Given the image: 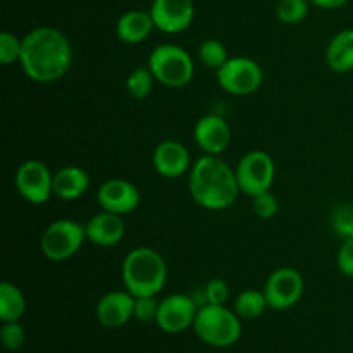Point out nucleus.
<instances>
[{
    "mask_svg": "<svg viewBox=\"0 0 353 353\" xmlns=\"http://www.w3.org/2000/svg\"><path fill=\"white\" fill-rule=\"evenodd\" d=\"M217 83L224 92L234 97H247L257 92L264 81L262 68L248 57L228 59L224 65L216 71Z\"/></svg>",
    "mask_w": 353,
    "mask_h": 353,
    "instance_id": "obj_8",
    "label": "nucleus"
},
{
    "mask_svg": "<svg viewBox=\"0 0 353 353\" xmlns=\"http://www.w3.org/2000/svg\"><path fill=\"white\" fill-rule=\"evenodd\" d=\"M21 48H23V38H17L9 31L0 33V62L3 65L19 62Z\"/></svg>",
    "mask_w": 353,
    "mask_h": 353,
    "instance_id": "obj_27",
    "label": "nucleus"
},
{
    "mask_svg": "<svg viewBox=\"0 0 353 353\" xmlns=\"http://www.w3.org/2000/svg\"><path fill=\"white\" fill-rule=\"evenodd\" d=\"M90 186V176L78 165H65L54 174V196L59 200L79 199Z\"/></svg>",
    "mask_w": 353,
    "mask_h": 353,
    "instance_id": "obj_18",
    "label": "nucleus"
},
{
    "mask_svg": "<svg viewBox=\"0 0 353 353\" xmlns=\"http://www.w3.org/2000/svg\"><path fill=\"white\" fill-rule=\"evenodd\" d=\"M196 312L199 309L192 296L176 293V295H169L162 300L155 323L164 333L178 334L193 326Z\"/></svg>",
    "mask_w": 353,
    "mask_h": 353,
    "instance_id": "obj_11",
    "label": "nucleus"
},
{
    "mask_svg": "<svg viewBox=\"0 0 353 353\" xmlns=\"http://www.w3.org/2000/svg\"><path fill=\"white\" fill-rule=\"evenodd\" d=\"M86 240V230L71 219H59L48 224L40 240L41 254L52 262H64L78 254Z\"/></svg>",
    "mask_w": 353,
    "mask_h": 353,
    "instance_id": "obj_6",
    "label": "nucleus"
},
{
    "mask_svg": "<svg viewBox=\"0 0 353 353\" xmlns=\"http://www.w3.org/2000/svg\"><path fill=\"white\" fill-rule=\"evenodd\" d=\"M193 137L203 154L221 155L231 143L230 124L217 114H207L196 121Z\"/></svg>",
    "mask_w": 353,
    "mask_h": 353,
    "instance_id": "obj_14",
    "label": "nucleus"
},
{
    "mask_svg": "<svg viewBox=\"0 0 353 353\" xmlns=\"http://www.w3.org/2000/svg\"><path fill=\"white\" fill-rule=\"evenodd\" d=\"M26 312V296L14 283H0V319L2 323L19 321Z\"/></svg>",
    "mask_w": 353,
    "mask_h": 353,
    "instance_id": "obj_21",
    "label": "nucleus"
},
{
    "mask_svg": "<svg viewBox=\"0 0 353 353\" xmlns=\"http://www.w3.org/2000/svg\"><path fill=\"white\" fill-rule=\"evenodd\" d=\"M168 281V264L157 250L138 247L123 262V283L133 296H155Z\"/></svg>",
    "mask_w": 353,
    "mask_h": 353,
    "instance_id": "obj_3",
    "label": "nucleus"
},
{
    "mask_svg": "<svg viewBox=\"0 0 353 353\" xmlns=\"http://www.w3.org/2000/svg\"><path fill=\"white\" fill-rule=\"evenodd\" d=\"M193 330L203 343L216 348H228L240 340L241 319L228 307L207 303L196 312Z\"/></svg>",
    "mask_w": 353,
    "mask_h": 353,
    "instance_id": "obj_4",
    "label": "nucleus"
},
{
    "mask_svg": "<svg viewBox=\"0 0 353 353\" xmlns=\"http://www.w3.org/2000/svg\"><path fill=\"white\" fill-rule=\"evenodd\" d=\"M230 296V288H228L224 279H210L205 286V300L212 305H224Z\"/></svg>",
    "mask_w": 353,
    "mask_h": 353,
    "instance_id": "obj_31",
    "label": "nucleus"
},
{
    "mask_svg": "<svg viewBox=\"0 0 353 353\" xmlns=\"http://www.w3.org/2000/svg\"><path fill=\"white\" fill-rule=\"evenodd\" d=\"M152 2H154V0H152Z\"/></svg>",
    "mask_w": 353,
    "mask_h": 353,
    "instance_id": "obj_34",
    "label": "nucleus"
},
{
    "mask_svg": "<svg viewBox=\"0 0 353 353\" xmlns=\"http://www.w3.org/2000/svg\"><path fill=\"white\" fill-rule=\"evenodd\" d=\"M148 68L161 85L169 88H181L193 79L195 65L192 55L179 45L162 43L152 50Z\"/></svg>",
    "mask_w": 353,
    "mask_h": 353,
    "instance_id": "obj_5",
    "label": "nucleus"
},
{
    "mask_svg": "<svg viewBox=\"0 0 353 353\" xmlns=\"http://www.w3.org/2000/svg\"><path fill=\"white\" fill-rule=\"evenodd\" d=\"M159 305H161V302H157L155 296H134L133 317L140 323H155Z\"/></svg>",
    "mask_w": 353,
    "mask_h": 353,
    "instance_id": "obj_29",
    "label": "nucleus"
},
{
    "mask_svg": "<svg viewBox=\"0 0 353 353\" xmlns=\"http://www.w3.org/2000/svg\"><path fill=\"white\" fill-rule=\"evenodd\" d=\"M154 74L150 68H134L126 79V90L133 99L143 100L150 95L154 88Z\"/></svg>",
    "mask_w": 353,
    "mask_h": 353,
    "instance_id": "obj_23",
    "label": "nucleus"
},
{
    "mask_svg": "<svg viewBox=\"0 0 353 353\" xmlns=\"http://www.w3.org/2000/svg\"><path fill=\"white\" fill-rule=\"evenodd\" d=\"M199 57L202 61L203 65L210 69H219L221 65H224L228 62V50L219 40H214V38H209V40H203L199 47Z\"/></svg>",
    "mask_w": 353,
    "mask_h": 353,
    "instance_id": "obj_24",
    "label": "nucleus"
},
{
    "mask_svg": "<svg viewBox=\"0 0 353 353\" xmlns=\"http://www.w3.org/2000/svg\"><path fill=\"white\" fill-rule=\"evenodd\" d=\"M16 188L26 202L41 205L54 196V174L40 161H26L17 168Z\"/></svg>",
    "mask_w": 353,
    "mask_h": 353,
    "instance_id": "obj_9",
    "label": "nucleus"
},
{
    "mask_svg": "<svg viewBox=\"0 0 353 353\" xmlns=\"http://www.w3.org/2000/svg\"><path fill=\"white\" fill-rule=\"evenodd\" d=\"M309 2L321 7V9H338V7H343L345 3H348V0H309Z\"/></svg>",
    "mask_w": 353,
    "mask_h": 353,
    "instance_id": "obj_33",
    "label": "nucleus"
},
{
    "mask_svg": "<svg viewBox=\"0 0 353 353\" xmlns=\"http://www.w3.org/2000/svg\"><path fill=\"white\" fill-rule=\"evenodd\" d=\"M150 16L162 33L176 34L188 30L195 17L193 0H154Z\"/></svg>",
    "mask_w": 353,
    "mask_h": 353,
    "instance_id": "obj_12",
    "label": "nucleus"
},
{
    "mask_svg": "<svg viewBox=\"0 0 353 353\" xmlns=\"http://www.w3.org/2000/svg\"><path fill=\"white\" fill-rule=\"evenodd\" d=\"M0 340L2 345L6 347V350L16 352L26 341V331L21 326L19 321H14V323H3L2 330H0Z\"/></svg>",
    "mask_w": 353,
    "mask_h": 353,
    "instance_id": "obj_28",
    "label": "nucleus"
},
{
    "mask_svg": "<svg viewBox=\"0 0 353 353\" xmlns=\"http://www.w3.org/2000/svg\"><path fill=\"white\" fill-rule=\"evenodd\" d=\"M309 14V0H279L276 16L285 24H296Z\"/></svg>",
    "mask_w": 353,
    "mask_h": 353,
    "instance_id": "obj_25",
    "label": "nucleus"
},
{
    "mask_svg": "<svg viewBox=\"0 0 353 353\" xmlns=\"http://www.w3.org/2000/svg\"><path fill=\"white\" fill-rule=\"evenodd\" d=\"M86 240L92 241L97 247H116L126 234V224H124L123 216L119 214L107 212L102 210L95 214L92 219L86 223Z\"/></svg>",
    "mask_w": 353,
    "mask_h": 353,
    "instance_id": "obj_17",
    "label": "nucleus"
},
{
    "mask_svg": "<svg viewBox=\"0 0 353 353\" xmlns=\"http://www.w3.org/2000/svg\"><path fill=\"white\" fill-rule=\"evenodd\" d=\"M97 200H99L102 210L124 216V214H130L138 209L141 195L140 190L131 181H126L123 178H112L100 185L99 192H97Z\"/></svg>",
    "mask_w": 353,
    "mask_h": 353,
    "instance_id": "obj_13",
    "label": "nucleus"
},
{
    "mask_svg": "<svg viewBox=\"0 0 353 353\" xmlns=\"http://www.w3.org/2000/svg\"><path fill=\"white\" fill-rule=\"evenodd\" d=\"M234 172L240 192L254 199L261 193L271 192L276 178V165L268 152L252 150L241 157Z\"/></svg>",
    "mask_w": 353,
    "mask_h": 353,
    "instance_id": "obj_7",
    "label": "nucleus"
},
{
    "mask_svg": "<svg viewBox=\"0 0 353 353\" xmlns=\"http://www.w3.org/2000/svg\"><path fill=\"white\" fill-rule=\"evenodd\" d=\"M303 283L302 274L293 268H281L271 272L264 286V295L268 299L269 309L288 310L302 299Z\"/></svg>",
    "mask_w": 353,
    "mask_h": 353,
    "instance_id": "obj_10",
    "label": "nucleus"
},
{
    "mask_svg": "<svg viewBox=\"0 0 353 353\" xmlns=\"http://www.w3.org/2000/svg\"><path fill=\"white\" fill-rule=\"evenodd\" d=\"M190 195L207 210L230 209L240 195L236 172L219 157L203 155L190 169Z\"/></svg>",
    "mask_w": 353,
    "mask_h": 353,
    "instance_id": "obj_2",
    "label": "nucleus"
},
{
    "mask_svg": "<svg viewBox=\"0 0 353 353\" xmlns=\"http://www.w3.org/2000/svg\"><path fill=\"white\" fill-rule=\"evenodd\" d=\"M331 226L343 240L353 238V203H340L331 214Z\"/></svg>",
    "mask_w": 353,
    "mask_h": 353,
    "instance_id": "obj_26",
    "label": "nucleus"
},
{
    "mask_svg": "<svg viewBox=\"0 0 353 353\" xmlns=\"http://www.w3.org/2000/svg\"><path fill=\"white\" fill-rule=\"evenodd\" d=\"M155 28L150 12L143 10H128L117 19L116 34L123 43L137 45L148 38Z\"/></svg>",
    "mask_w": 353,
    "mask_h": 353,
    "instance_id": "obj_19",
    "label": "nucleus"
},
{
    "mask_svg": "<svg viewBox=\"0 0 353 353\" xmlns=\"http://www.w3.org/2000/svg\"><path fill=\"white\" fill-rule=\"evenodd\" d=\"M134 296L130 292H110L99 300L95 316L102 326L121 327L133 317Z\"/></svg>",
    "mask_w": 353,
    "mask_h": 353,
    "instance_id": "obj_16",
    "label": "nucleus"
},
{
    "mask_svg": "<svg viewBox=\"0 0 353 353\" xmlns=\"http://www.w3.org/2000/svg\"><path fill=\"white\" fill-rule=\"evenodd\" d=\"M152 164L162 178L169 179L179 178L192 169L188 148L176 140H165L159 143L152 155Z\"/></svg>",
    "mask_w": 353,
    "mask_h": 353,
    "instance_id": "obj_15",
    "label": "nucleus"
},
{
    "mask_svg": "<svg viewBox=\"0 0 353 353\" xmlns=\"http://www.w3.org/2000/svg\"><path fill=\"white\" fill-rule=\"evenodd\" d=\"M279 202L271 192L261 193V195L254 196V212L259 219L269 221L278 214Z\"/></svg>",
    "mask_w": 353,
    "mask_h": 353,
    "instance_id": "obj_30",
    "label": "nucleus"
},
{
    "mask_svg": "<svg viewBox=\"0 0 353 353\" xmlns=\"http://www.w3.org/2000/svg\"><path fill=\"white\" fill-rule=\"evenodd\" d=\"M72 47L61 30L40 26L23 37L19 64L24 74L37 83H54L69 71Z\"/></svg>",
    "mask_w": 353,
    "mask_h": 353,
    "instance_id": "obj_1",
    "label": "nucleus"
},
{
    "mask_svg": "<svg viewBox=\"0 0 353 353\" xmlns=\"http://www.w3.org/2000/svg\"><path fill=\"white\" fill-rule=\"evenodd\" d=\"M268 309V299H265L264 292H259V290H245L234 300V312L238 314L240 319L245 321L259 319L264 316Z\"/></svg>",
    "mask_w": 353,
    "mask_h": 353,
    "instance_id": "obj_22",
    "label": "nucleus"
},
{
    "mask_svg": "<svg viewBox=\"0 0 353 353\" xmlns=\"http://www.w3.org/2000/svg\"><path fill=\"white\" fill-rule=\"evenodd\" d=\"M338 269L341 274L353 278V238L350 240H343V245L338 250Z\"/></svg>",
    "mask_w": 353,
    "mask_h": 353,
    "instance_id": "obj_32",
    "label": "nucleus"
},
{
    "mask_svg": "<svg viewBox=\"0 0 353 353\" xmlns=\"http://www.w3.org/2000/svg\"><path fill=\"white\" fill-rule=\"evenodd\" d=\"M326 62L331 71H353V30H343L331 38L326 48Z\"/></svg>",
    "mask_w": 353,
    "mask_h": 353,
    "instance_id": "obj_20",
    "label": "nucleus"
}]
</instances>
